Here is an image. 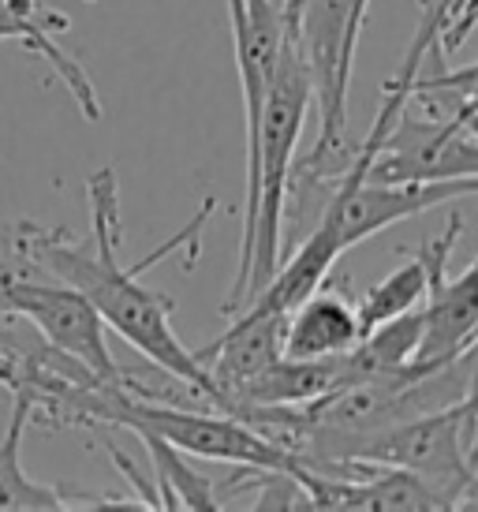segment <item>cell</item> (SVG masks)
Returning a JSON list of instances; mask_svg holds the SVG:
<instances>
[{
  "mask_svg": "<svg viewBox=\"0 0 478 512\" xmlns=\"http://www.w3.org/2000/svg\"><path fill=\"white\" fill-rule=\"evenodd\" d=\"M139 441L154 456L161 509H221V498H217L213 483L187 468L180 449H172L169 441L154 438V434H139Z\"/></svg>",
  "mask_w": 478,
  "mask_h": 512,
  "instance_id": "obj_11",
  "label": "cell"
},
{
  "mask_svg": "<svg viewBox=\"0 0 478 512\" xmlns=\"http://www.w3.org/2000/svg\"><path fill=\"white\" fill-rule=\"evenodd\" d=\"M475 505H478V464H475Z\"/></svg>",
  "mask_w": 478,
  "mask_h": 512,
  "instance_id": "obj_15",
  "label": "cell"
},
{
  "mask_svg": "<svg viewBox=\"0 0 478 512\" xmlns=\"http://www.w3.org/2000/svg\"><path fill=\"white\" fill-rule=\"evenodd\" d=\"M426 4H430V0H419V8H426Z\"/></svg>",
  "mask_w": 478,
  "mask_h": 512,
  "instance_id": "obj_16",
  "label": "cell"
},
{
  "mask_svg": "<svg viewBox=\"0 0 478 512\" xmlns=\"http://www.w3.org/2000/svg\"><path fill=\"white\" fill-rule=\"evenodd\" d=\"M64 30H68V15H60L57 8H49L42 0H0V42H19L27 45L30 53H38L60 75V83L68 86V94L83 109L86 120H98V90L90 83V75L83 72V64L71 53H64L57 42V34H64Z\"/></svg>",
  "mask_w": 478,
  "mask_h": 512,
  "instance_id": "obj_6",
  "label": "cell"
},
{
  "mask_svg": "<svg viewBox=\"0 0 478 512\" xmlns=\"http://www.w3.org/2000/svg\"><path fill=\"white\" fill-rule=\"evenodd\" d=\"M86 199H90V217H94L86 240H75L68 228H42L34 221H19L30 258L42 262L45 270L60 277L64 285L79 288L94 303L101 322L116 329L150 367L169 374L172 382L187 385L191 397L210 400L221 412V389L213 385L210 370L198 363L191 348H183V341L172 329V299L142 285V273L150 266L169 258L172 251H180L183 243H198L202 225L213 214V199L198 206L195 221L183 228L180 236H172L165 247H157L154 255H146L135 266L120 262V232H124V225H120V187H116V172L109 165L90 172Z\"/></svg>",
  "mask_w": 478,
  "mask_h": 512,
  "instance_id": "obj_1",
  "label": "cell"
},
{
  "mask_svg": "<svg viewBox=\"0 0 478 512\" xmlns=\"http://www.w3.org/2000/svg\"><path fill=\"white\" fill-rule=\"evenodd\" d=\"M460 232H464V217L452 214L449 225L441 228V236L422 243L404 266H396L385 281H378V285L355 303V307H359L363 337L374 326L389 322V318H400V314L415 311V307H426L434 281L437 277H445V270H449V258H452V251H456Z\"/></svg>",
  "mask_w": 478,
  "mask_h": 512,
  "instance_id": "obj_5",
  "label": "cell"
},
{
  "mask_svg": "<svg viewBox=\"0 0 478 512\" xmlns=\"http://www.w3.org/2000/svg\"><path fill=\"white\" fill-rule=\"evenodd\" d=\"M8 240H12V225H8V228H0V251L8 247Z\"/></svg>",
  "mask_w": 478,
  "mask_h": 512,
  "instance_id": "obj_14",
  "label": "cell"
},
{
  "mask_svg": "<svg viewBox=\"0 0 478 512\" xmlns=\"http://www.w3.org/2000/svg\"><path fill=\"white\" fill-rule=\"evenodd\" d=\"M452 116H456V120H460V124H464V128L475 135V143H478V109H467V105H460V109H456Z\"/></svg>",
  "mask_w": 478,
  "mask_h": 512,
  "instance_id": "obj_12",
  "label": "cell"
},
{
  "mask_svg": "<svg viewBox=\"0 0 478 512\" xmlns=\"http://www.w3.org/2000/svg\"><path fill=\"white\" fill-rule=\"evenodd\" d=\"M30 430V400L12 393V423L0 438V509L38 512V509H71L68 490L34 483L23 468V438Z\"/></svg>",
  "mask_w": 478,
  "mask_h": 512,
  "instance_id": "obj_10",
  "label": "cell"
},
{
  "mask_svg": "<svg viewBox=\"0 0 478 512\" xmlns=\"http://www.w3.org/2000/svg\"><path fill=\"white\" fill-rule=\"evenodd\" d=\"M422 311H426V329H422V344L411 363L441 367L464 348H471L478 337V255L460 277L452 281L437 277Z\"/></svg>",
  "mask_w": 478,
  "mask_h": 512,
  "instance_id": "obj_9",
  "label": "cell"
},
{
  "mask_svg": "<svg viewBox=\"0 0 478 512\" xmlns=\"http://www.w3.org/2000/svg\"><path fill=\"white\" fill-rule=\"evenodd\" d=\"M98 427H120L139 434H154V438L169 441L172 449H180L198 460H217V464H236V468H262V471H284L296 475L299 460L288 449L273 445L262 438L254 427L228 412H191L180 408L176 400L142 397L131 393L124 382L105 385L101 397Z\"/></svg>",
  "mask_w": 478,
  "mask_h": 512,
  "instance_id": "obj_2",
  "label": "cell"
},
{
  "mask_svg": "<svg viewBox=\"0 0 478 512\" xmlns=\"http://www.w3.org/2000/svg\"><path fill=\"white\" fill-rule=\"evenodd\" d=\"M366 378L355 352L325 359H273L269 367L251 374L247 382L225 393V412L236 415L239 408H303L310 400L325 397L333 389Z\"/></svg>",
  "mask_w": 478,
  "mask_h": 512,
  "instance_id": "obj_4",
  "label": "cell"
},
{
  "mask_svg": "<svg viewBox=\"0 0 478 512\" xmlns=\"http://www.w3.org/2000/svg\"><path fill=\"white\" fill-rule=\"evenodd\" d=\"M299 4H303V0H281V8H284V23H288V27H292V19H296Z\"/></svg>",
  "mask_w": 478,
  "mask_h": 512,
  "instance_id": "obj_13",
  "label": "cell"
},
{
  "mask_svg": "<svg viewBox=\"0 0 478 512\" xmlns=\"http://www.w3.org/2000/svg\"><path fill=\"white\" fill-rule=\"evenodd\" d=\"M232 318L236 322L217 341L195 352L198 363L210 370L213 385L221 389V412H225L228 389H236L239 382H247L251 374L284 356V326H288V314L247 311V307Z\"/></svg>",
  "mask_w": 478,
  "mask_h": 512,
  "instance_id": "obj_7",
  "label": "cell"
},
{
  "mask_svg": "<svg viewBox=\"0 0 478 512\" xmlns=\"http://www.w3.org/2000/svg\"><path fill=\"white\" fill-rule=\"evenodd\" d=\"M359 341H363L359 307L329 277L288 311V326H284V356L288 359L344 356Z\"/></svg>",
  "mask_w": 478,
  "mask_h": 512,
  "instance_id": "obj_8",
  "label": "cell"
},
{
  "mask_svg": "<svg viewBox=\"0 0 478 512\" xmlns=\"http://www.w3.org/2000/svg\"><path fill=\"white\" fill-rule=\"evenodd\" d=\"M478 176V143L456 116L434 113L419 101H404L393 128L381 135L366 165V180L408 184V180H460Z\"/></svg>",
  "mask_w": 478,
  "mask_h": 512,
  "instance_id": "obj_3",
  "label": "cell"
},
{
  "mask_svg": "<svg viewBox=\"0 0 478 512\" xmlns=\"http://www.w3.org/2000/svg\"><path fill=\"white\" fill-rule=\"evenodd\" d=\"M0 385H4V370H0Z\"/></svg>",
  "mask_w": 478,
  "mask_h": 512,
  "instance_id": "obj_17",
  "label": "cell"
}]
</instances>
